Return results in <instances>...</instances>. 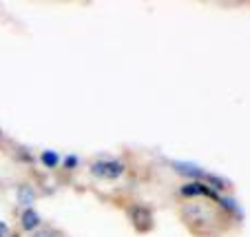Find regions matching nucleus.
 <instances>
[{"label":"nucleus","mask_w":250,"mask_h":237,"mask_svg":"<svg viewBox=\"0 0 250 237\" xmlns=\"http://www.w3.org/2000/svg\"><path fill=\"white\" fill-rule=\"evenodd\" d=\"M91 173L98 177H111V180H115V177H120L124 173V164L120 160H100V162H93Z\"/></svg>","instance_id":"f257e3e1"},{"label":"nucleus","mask_w":250,"mask_h":237,"mask_svg":"<svg viewBox=\"0 0 250 237\" xmlns=\"http://www.w3.org/2000/svg\"><path fill=\"white\" fill-rule=\"evenodd\" d=\"M128 215H131V222L135 224L137 231H148L153 226V213L146 206H131Z\"/></svg>","instance_id":"f03ea898"},{"label":"nucleus","mask_w":250,"mask_h":237,"mask_svg":"<svg viewBox=\"0 0 250 237\" xmlns=\"http://www.w3.org/2000/svg\"><path fill=\"white\" fill-rule=\"evenodd\" d=\"M180 193L184 197H199V195H206V197H217V191L212 186L204 184V182H188L180 189Z\"/></svg>","instance_id":"7ed1b4c3"},{"label":"nucleus","mask_w":250,"mask_h":237,"mask_svg":"<svg viewBox=\"0 0 250 237\" xmlns=\"http://www.w3.org/2000/svg\"><path fill=\"white\" fill-rule=\"evenodd\" d=\"M170 164H173V169L180 173V175L193 177V182H202L204 177H206V171L195 164H190V162H170Z\"/></svg>","instance_id":"20e7f679"},{"label":"nucleus","mask_w":250,"mask_h":237,"mask_svg":"<svg viewBox=\"0 0 250 237\" xmlns=\"http://www.w3.org/2000/svg\"><path fill=\"white\" fill-rule=\"evenodd\" d=\"M20 226H22V231H36V228L40 226V215L36 209H31V206H27V209L20 213Z\"/></svg>","instance_id":"39448f33"},{"label":"nucleus","mask_w":250,"mask_h":237,"mask_svg":"<svg viewBox=\"0 0 250 237\" xmlns=\"http://www.w3.org/2000/svg\"><path fill=\"white\" fill-rule=\"evenodd\" d=\"M40 162H42L47 169H56V166L60 164V155H58L56 151H42L40 153Z\"/></svg>","instance_id":"423d86ee"},{"label":"nucleus","mask_w":250,"mask_h":237,"mask_svg":"<svg viewBox=\"0 0 250 237\" xmlns=\"http://www.w3.org/2000/svg\"><path fill=\"white\" fill-rule=\"evenodd\" d=\"M33 197H36V191L31 189V186H20L18 189V202H22V204H31Z\"/></svg>","instance_id":"0eeeda50"},{"label":"nucleus","mask_w":250,"mask_h":237,"mask_svg":"<svg viewBox=\"0 0 250 237\" xmlns=\"http://www.w3.org/2000/svg\"><path fill=\"white\" fill-rule=\"evenodd\" d=\"M64 166H66V169H76V166H78V155H69V157H66Z\"/></svg>","instance_id":"6e6552de"},{"label":"nucleus","mask_w":250,"mask_h":237,"mask_svg":"<svg viewBox=\"0 0 250 237\" xmlns=\"http://www.w3.org/2000/svg\"><path fill=\"white\" fill-rule=\"evenodd\" d=\"M33 237H58L56 233H51V231H36L33 233Z\"/></svg>","instance_id":"1a4fd4ad"},{"label":"nucleus","mask_w":250,"mask_h":237,"mask_svg":"<svg viewBox=\"0 0 250 237\" xmlns=\"http://www.w3.org/2000/svg\"><path fill=\"white\" fill-rule=\"evenodd\" d=\"M222 204H224V206H228V211H237V204L232 202V199H228V197H224V199H222Z\"/></svg>","instance_id":"9d476101"},{"label":"nucleus","mask_w":250,"mask_h":237,"mask_svg":"<svg viewBox=\"0 0 250 237\" xmlns=\"http://www.w3.org/2000/svg\"><path fill=\"white\" fill-rule=\"evenodd\" d=\"M7 233H9V231H7V224L0 222V237H7Z\"/></svg>","instance_id":"9b49d317"},{"label":"nucleus","mask_w":250,"mask_h":237,"mask_svg":"<svg viewBox=\"0 0 250 237\" xmlns=\"http://www.w3.org/2000/svg\"><path fill=\"white\" fill-rule=\"evenodd\" d=\"M0 138H2V129H0Z\"/></svg>","instance_id":"f8f14e48"}]
</instances>
